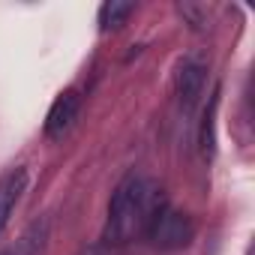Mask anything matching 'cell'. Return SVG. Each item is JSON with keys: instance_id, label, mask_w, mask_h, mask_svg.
I'll use <instances>...</instances> for the list:
<instances>
[{"instance_id": "1", "label": "cell", "mask_w": 255, "mask_h": 255, "mask_svg": "<svg viewBox=\"0 0 255 255\" xmlns=\"http://www.w3.org/2000/svg\"><path fill=\"white\" fill-rule=\"evenodd\" d=\"M162 189L147 180L144 174L123 177L108 201V219H105V240L108 243H129L138 234H147L150 219L165 207Z\"/></svg>"}, {"instance_id": "2", "label": "cell", "mask_w": 255, "mask_h": 255, "mask_svg": "<svg viewBox=\"0 0 255 255\" xmlns=\"http://www.w3.org/2000/svg\"><path fill=\"white\" fill-rule=\"evenodd\" d=\"M147 237L153 240L156 249L171 252V249H183V246L192 243V237H195V225H192V219H189L186 213H180V210H174L171 204H165V207L150 219V225H147Z\"/></svg>"}, {"instance_id": "3", "label": "cell", "mask_w": 255, "mask_h": 255, "mask_svg": "<svg viewBox=\"0 0 255 255\" xmlns=\"http://www.w3.org/2000/svg\"><path fill=\"white\" fill-rule=\"evenodd\" d=\"M78 111H81V96H78V90H63L54 102H51V108H48V117H45V135L51 138V141H60L72 126H75V120H78Z\"/></svg>"}, {"instance_id": "4", "label": "cell", "mask_w": 255, "mask_h": 255, "mask_svg": "<svg viewBox=\"0 0 255 255\" xmlns=\"http://www.w3.org/2000/svg\"><path fill=\"white\" fill-rule=\"evenodd\" d=\"M27 183H30V177H27V168H21V165L9 168L3 177H0V234H3V228L9 225L18 201L24 198Z\"/></svg>"}, {"instance_id": "5", "label": "cell", "mask_w": 255, "mask_h": 255, "mask_svg": "<svg viewBox=\"0 0 255 255\" xmlns=\"http://www.w3.org/2000/svg\"><path fill=\"white\" fill-rule=\"evenodd\" d=\"M204 90V66L195 63V60H186L177 72V96H180V105L183 108H192L198 102Z\"/></svg>"}, {"instance_id": "6", "label": "cell", "mask_w": 255, "mask_h": 255, "mask_svg": "<svg viewBox=\"0 0 255 255\" xmlns=\"http://www.w3.org/2000/svg\"><path fill=\"white\" fill-rule=\"evenodd\" d=\"M45 243H48V219H39V222H33L12 246L0 249V255H42Z\"/></svg>"}, {"instance_id": "7", "label": "cell", "mask_w": 255, "mask_h": 255, "mask_svg": "<svg viewBox=\"0 0 255 255\" xmlns=\"http://www.w3.org/2000/svg\"><path fill=\"white\" fill-rule=\"evenodd\" d=\"M132 12H135V3H129V0H108L99 9V27L102 30H117V27L126 24V18Z\"/></svg>"}, {"instance_id": "8", "label": "cell", "mask_w": 255, "mask_h": 255, "mask_svg": "<svg viewBox=\"0 0 255 255\" xmlns=\"http://www.w3.org/2000/svg\"><path fill=\"white\" fill-rule=\"evenodd\" d=\"M216 93L210 99V108L204 111V123H201V153L204 156H213V117H216Z\"/></svg>"}]
</instances>
